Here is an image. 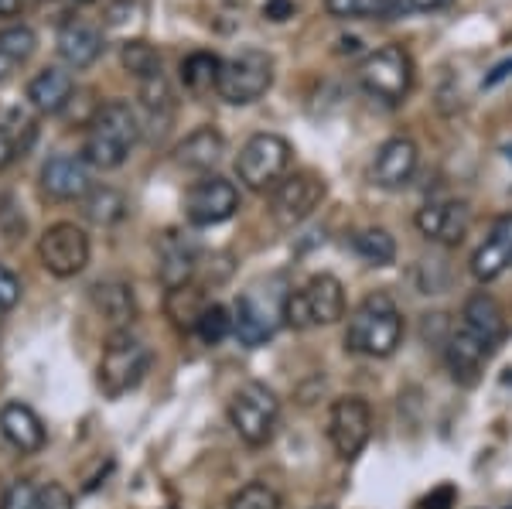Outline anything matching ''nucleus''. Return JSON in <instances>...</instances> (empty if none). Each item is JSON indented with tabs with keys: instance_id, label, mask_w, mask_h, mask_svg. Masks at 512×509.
Wrapping results in <instances>:
<instances>
[{
	"instance_id": "nucleus-4",
	"label": "nucleus",
	"mask_w": 512,
	"mask_h": 509,
	"mask_svg": "<svg viewBox=\"0 0 512 509\" xmlns=\"http://www.w3.org/2000/svg\"><path fill=\"white\" fill-rule=\"evenodd\" d=\"M345 315V287L332 274H315L304 287L284 298V322L291 328L335 325Z\"/></svg>"
},
{
	"instance_id": "nucleus-37",
	"label": "nucleus",
	"mask_w": 512,
	"mask_h": 509,
	"mask_svg": "<svg viewBox=\"0 0 512 509\" xmlns=\"http://www.w3.org/2000/svg\"><path fill=\"white\" fill-rule=\"evenodd\" d=\"M451 0H386V21L414 18V14H431Z\"/></svg>"
},
{
	"instance_id": "nucleus-38",
	"label": "nucleus",
	"mask_w": 512,
	"mask_h": 509,
	"mask_svg": "<svg viewBox=\"0 0 512 509\" xmlns=\"http://www.w3.org/2000/svg\"><path fill=\"white\" fill-rule=\"evenodd\" d=\"M21 301V281L7 267H0V311H11Z\"/></svg>"
},
{
	"instance_id": "nucleus-40",
	"label": "nucleus",
	"mask_w": 512,
	"mask_h": 509,
	"mask_svg": "<svg viewBox=\"0 0 512 509\" xmlns=\"http://www.w3.org/2000/svg\"><path fill=\"white\" fill-rule=\"evenodd\" d=\"M41 509H72V492L59 482H48L41 486Z\"/></svg>"
},
{
	"instance_id": "nucleus-30",
	"label": "nucleus",
	"mask_w": 512,
	"mask_h": 509,
	"mask_svg": "<svg viewBox=\"0 0 512 509\" xmlns=\"http://www.w3.org/2000/svg\"><path fill=\"white\" fill-rule=\"evenodd\" d=\"M352 250L359 253L366 264H373V267H390L393 260H396V240L386 229H359V233L352 236Z\"/></svg>"
},
{
	"instance_id": "nucleus-14",
	"label": "nucleus",
	"mask_w": 512,
	"mask_h": 509,
	"mask_svg": "<svg viewBox=\"0 0 512 509\" xmlns=\"http://www.w3.org/2000/svg\"><path fill=\"white\" fill-rule=\"evenodd\" d=\"M41 188H45V195H52L59 202H82L93 192L89 161L82 154H55L41 168Z\"/></svg>"
},
{
	"instance_id": "nucleus-26",
	"label": "nucleus",
	"mask_w": 512,
	"mask_h": 509,
	"mask_svg": "<svg viewBox=\"0 0 512 509\" xmlns=\"http://www.w3.org/2000/svg\"><path fill=\"white\" fill-rule=\"evenodd\" d=\"M140 106H144L147 123H151L154 134L158 137L168 134V123H171V117H175V93H171L164 72L140 79Z\"/></svg>"
},
{
	"instance_id": "nucleus-41",
	"label": "nucleus",
	"mask_w": 512,
	"mask_h": 509,
	"mask_svg": "<svg viewBox=\"0 0 512 509\" xmlns=\"http://www.w3.org/2000/svg\"><path fill=\"white\" fill-rule=\"evenodd\" d=\"M294 0H267L263 4V18L267 21H287V18H294Z\"/></svg>"
},
{
	"instance_id": "nucleus-29",
	"label": "nucleus",
	"mask_w": 512,
	"mask_h": 509,
	"mask_svg": "<svg viewBox=\"0 0 512 509\" xmlns=\"http://www.w3.org/2000/svg\"><path fill=\"white\" fill-rule=\"evenodd\" d=\"M82 212H86L89 223L113 226L127 216V199H123L117 188H93V192L82 199Z\"/></svg>"
},
{
	"instance_id": "nucleus-15",
	"label": "nucleus",
	"mask_w": 512,
	"mask_h": 509,
	"mask_svg": "<svg viewBox=\"0 0 512 509\" xmlns=\"http://www.w3.org/2000/svg\"><path fill=\"white\" fill-rule=\"evenodd\" d=\"M420 164V151L410 137H390L383 147L376 151V161H373V182L379 188H403L410 185Z\"/></svg>"
},
{
	"instance_id": "nucleus-3",
	"label": "nucleus",
	"mask_w": 512,
	"mask_h": 509,
	"mask_svg": "<svg viewBox=\"0 0 512 509\" xmlns=\"http://www.w3.org/2000/svg\"><path fill=\"white\" fill-rule=\"evenodd\" d=\"M355 79H359V86L366 89V96H373L376 103L400 106L410 96V89H414L417 69L403 45H383L359 62Z\"/></svg>"
},
{
	"instance_id": "nucleus-32",
	"label": "nucleus",
	"mask_w": 512,
	"mask_h": 509,
	"mask_svg": "<svg viewBox=\"0 0 512 509\" xmlns=\"http://www.w3.org/2000/svg\"><path fill=\"white\" fill-rule=\"evenodd\" d=\"M325 11L338 21H386V0H325Z\"/></svg>"
},
{
	"instance_id": "nucleus-31",
	"label": "nucleus",
	"mask_w": 512,
	"mask_h": 509,
	"mask_svg": "<svg viewBox=\"0 0 512 509\" xmlns=\"http://www.w3.org/2000/svg\"><path fill=\"white\" fill-rule=\"evenodd\" d=\"M120 65L140 82V79L158 76V72H161V52L151 45V41H144V38L123 41V48H120Z\"/></svg>"
},
{
	"instance_id": "nucleus-6",
	"label": "nucleus",
	"mask_w": 512,
	"mask_h": 509,
	"mask_svg": "<svg viewBox=\"0 0 512 509\" xmlns=\"http://www.w3.org/2000/svg\"><path fill=\"white\" fill-rule=\"evenodd\" d=\"M229 421H233L236 434L250 448L270 445L280 424V404H277L274 390L256 380L243 383V387L233 393V400H229Z\"/></svg>"
},
{
	"instance_id": "nucleus-34",
	"label": "nucleus",
	"mask_w": 512,
	"mask_h": 509,
	"mask_svg": "<svg viewBox=\"0 0 512 509\" xmlns=\"http://www.w3.org/2000/svg\"><path fill=\"white\" fill-rule=\"evenodd\" d=\"M195 332H198V339H202V342L219 346L222 339H229V335H233V315H229L222 305H205L202 318H198V325H195Z\"/></svg>"
},
{
	"instance_id": "nucleus-16",
	"label": "nucleus",
	"mask_w": 512,
	"mask_h": 509,
	"mask_svg": "<svg viewBox=\"0 0 512 509\" xmlns=\"http://www.w3.org/2000/svg\"><path fill=\"white\" fill-rule=\"evenodd\" d=\"M509 267H512V212L495 219L489 236H485V243L475 250L472 277L482 284H489V281H495V277L506 274Z\"/></svg>"
},
{
	"instance_id": "nucleus-46",
	"label": "nucleus",
	"mask_w": 512,
	"mask_h": 509,
	"mask_svg": "<svg viewBox=\"0 0 512 509\" xmlns=\"http://www.w3.org/2000/svg\"><path fill=\"white\" fill-rule=\"evenodd\" d=\"M502 383H512V369H506V376H502Z\"/></svg>"
},
{
	"instance_id": "nucleus-11",
	"label": "nucleus",
	"mask_w": 512,
	"mask_h": 509,
	"mask_svg": "<svg viewBox=\"0 0 512 509\" xmlns=\"http://www.w3.org/2000/svg\"><path fill=\"white\" fill-rule=\"evenodd\" d=\"M239 209V192L233 182L219 175H205L185 192V216L192 226H219L233 219Z\"/></svg>"
},
{
	"instance_id": "nucleus-9",
	"label": "nucleus",
	"mask_w": 512,
	"mask_h": 509,
	"mask_svg": "<svg viewBox=\"0 0 512 509\" xmlns=\"http://www.w3.org/2000/svg\"><path fill=\"white\" fill-rule=\"evenodd\" d=\"M38 260L52 277H76L89 267V236L76 223H55L41 233Z\"/></svg>"
},
{
	"instance_id": "nucleus-48",
	"label": "nucleus",
	"mask_w": 512,
	"mask_h": 509,
	"mask_svg": "<svg viewBox=\"0 0 512 509\" xmlns=\"http://www.w3.org/2000/svg\"><path fill=\"white\" fill-rule=\"evenodd\" d=\"M0 315H4V311H0ZM0 332H4V318H0Z\"/></svg>"
},
{
	"instance_id": "nucleus-33",
	"label": "nucleus",
	"mask_w": 512,
	"mask_h": 509,
	"mask_svg": "<svg viewBox=\"0 0 512 509\" xmlns=\"http://www.w3.org/2000/svg\"><path fill=\"white\" fill-rule=\"evenodd\" d=\"M35 48H38V35L28 24H11V28L0 31V52L11 55L18 65L28 62L31 55H35Z\"/></svg>"
},
{
	"instance_id": "nucleus-24",
	"label": "nucleus",
	"mask_w": 512,
	"mask_h": 509,
	"mask_svg": "<svg viewBox=\"0 0 512 509\" xmlns=\"http://www.w3.org/2000/svg\"><path fill=\"white\" fill-rule=\"evenodd\" d=\"M222 154H226V141H222L219 130L216 127H198L178 144L175 161L188 171H209L222 161Z\"/></svg>"
},
{
	"instance_id": "nucleus-49",
	"label": "nucleus",
	"mask_w": 512,
	"mask_h": 509,
	"mask_svg": "<svg viewBox=\"0 0 512 509\" xmlns=\"http://www.w3.org/2000/svg\"><path fill=\"white\" fill-rule=\"evenodd\" d=\"M321 509H328V506H321Z\"/></svg>"
},
{
	"instance_id": "nucleus-21",
	"label": "nucleus",
	"mask_w": 512,
	"mask_h": 509,
	"mask_svg": "<svg viewBox=\"0 0 512 509\" xmlns=\"http://www.w3.org/2000/svg\"><path fill=\"white\" fill-rule=\"evenodd\" d=\"M0 434H4L21 455H38L48 441L41 417L28 404H18V400L0 407Z\"/></svg>"
},
{
	"instance_id": "nucleus-28",
	"label": "nucleus",
	"mask_w": 512,
	"mask_h": 509,
	"mask_svg": "<svg viewBox=\"0 0 512 509\" xmlns=\"http://www.w3.org/2000/svg\"><path fill=\"white\" fill-rule=\"evenodd\" d=\"M219 69H222L219 55H212V52H192L185 62H181V82H185L188 93L202 96V93H209V89H216Z\"/></svg>"
},
{
	"instance_id": "nucleus-42",
	"label": "nucleus",
	"mask_w": 512,
	"mask_h": 509,
	"mask_svg": "<svg viewBox=\"0 0 512 509\" xmlns=\"http://www.w3.org/2000/svg\"><path fill=\"white\" fill-rule=\"evenodd\" d=\"M18 154H21L18 141H14V137L7 134V127H4V123H0V171H4L7 164H11L14 158H18Z\"/></svg>"
},
{
	"instance_id": "nucleus-25",
	"label": "nucleus",
	"mask_w": 512,
	"mask_h": 509,
	"mask_svg": "<svg viewBox=\"0 0 512 509\" xmlns=\"http://www.w3.org/2000/svg\"><path fill=\"white\" fill-rule=\"evenodd\" d=\"M89 298H93V305H96L99 315H103L110 325H117V328L130 325L137 318L134 287L123 284V281H99V284H93Z\"/></svg>"
},
{
	"instance_id": "nucleus-20",
	"label": "nucleus",
	"mask_w": 512,
	"mask_h": 509,
	"mask_svg": "<svg viewBox=\"0 0 512 509\" xmlns=\"http://www.w3.org/2000/svg\"><path fill=\"white\" fill-rule=\"evenodd\" d=\"M492 346H485L482 339H478L475 332H468L465 325L451 328L448 339H444V356H448V366L451 373L458 376V380L472 383L478 373H482V366L492 359Z\"/></svg>"
},
{
	"instance_id": "nucleus-27",
	"label": "nucleus",
	"mask_w": 512,
	"mask_h": 509,
	"mask_svg": "<svg viewBox=\"0 0 512 509\" xmlns=\"http://www.w3.org/2000/svg\"><path fill=\"white\" fill-rule=\"evenodd\" d=\"M205 305H209V301H205V294L198 291V287L185 284V287H171L168 301H164V311H168V318L178 328H185V332H195V325H198V318H202Z\"/></svg>"
},
{
	"instance_id": "nucleus-18",
	"label": "nucleus",
	"mask_w": 512,
	"mask_h": 509,
	"mask_svg": "<svg viewBox=\"0 0 512 509\" xmlns=\"http://www.w3.org/2000/svg\"><path fill=\"white\" fill-rule=\"evenodd\" d=\"M277 318H284V311H274L267 301H260L256 294H243L233 308V335L243 346H263L267 339H274Z\"/></svg>"
},
{
	"instance_id": "nucleus-39",
	"label": "nucleus",
	"mask_w": 512,
	"mask_h": 509,
	"mask_svg": "<svg viewBox=\"0 0 512 509\" xmlns=\"http://www.w3.org/2000/svg\"><path fill=\"white\" fill-rule=\"evenodd\" d=\"M454 503H458V489H454L451 482H444V486L431 489L420 499V509H454Z\"/></svg>"
},
{
	"instance_id": "nucleus-23",
	"label": "nucleus",
	"mask_w": 512,
	"mask_h": 509,
	"mask_svg": "<svg viewBox=\"0 0 512 509\" xmlns=\"http://www.w3.org/2000/svg\"><path fill=\"white\" fill-rule=\"evenodd\" d=\"M72 93H76V79L72 72L59 69V65H48L41 69L35 79L28 82V103L35 106L38 113L52 117V113H62L69 106Z\"/></svg>"
},
{
	"instance_id": "nucleus-2",
	"label": "nucleus",
	"mask_w": 512,
	"mask_h": 509,
	"mask_svg": "<svg viewBox=\"0 0 512 509\" xmlns=\"http://www.w3.org/2000/svg\"><path fill=\"white\" fill-rule=\"evenodd\" d=\"M403 342V315L393 305L390 294H369L359 308L352 311L349 328H345V346L359 356L386 359L393 356Z\"/></svg>"
},
{
	"instance_id": "nucleus-43",
	"label": "nucleus",
	"mask_w": 512,
	"mask_h": 509,
	"mask_svg": "<svg viewBox=\"0 0 512 509\" xmlns=\"http://www.w3.org/2000/svg\"><path fill=\"white\" fill-rule=\"evenodd\" d=\"M509 76H512V59H502L499 65H492V69H489V76L482 79V86L485 89H495L499 82H506Z\"/></svg>"
},
{
	"instance_id": "nucleus-44",
	"label": "nucleus",
	"mask_w": 512,
	"mask_h": 509,
	"mask_svg": "<svg viewBox=\"0 0 512 509\" xmlns=\"http://www.w3.org/2000/svg\"><path fill=\"white\" fill-rule=\"evenodd\" d=\"M18 69H21V65L14 62L11 55H4V52H0V82H7V79L14 76V72H18Z\"/></svg>"
},
{
	"instance_id": "nucleus-13",
	"label": "nucleus",
	"mask_w": 512,
	"mask_h": 509,
	"mask_svg": "<svg viewBox=\"0 0 512 509\" xmlns=\"http://www.w3.org/2000/svg\"><path fill=\"white\" fill-rule=\"evenodd\" d=\"M414 223L420 236H427L431 243L441 246H458L465 240L468 226H472V209L461 199H444V202H427L424 209H417Z\"/></svg>"
},
{
	"instance_id": "nucleus-5",
	"label": "nucleus",
	"mask_w": 512,
	"mask_h": 509,
	"mask_svg": "<svg viewBox=\"0 0 512 509\" xmlns=\"http://www.w3.org/2000/svg\"><path fill=\"white\" fill-rule=\"evenodd\" d=\"M147 369H151V349L120 328V332H113L110 342H106L103 359H99L96 383L106 397L117 400V397H123V393L140 387V380L147 376Z\"/></svg>"
},
{
	"instance_id": "nucleus-7",
	"label": "nucleus",
	"mask_w": 512,
	"mask_h": 509,
	"mask_svg": "<svg viewBox=\"0 0 512 509\" xmlns=\"http://www.w3.org/2000/svg\"><path fill=\"white\" fill-rule=\"evenodd\" d=\"M274 86V59L260 48H243V52L222 59L216 93L233 106H250L267 89Z\"/></svg>"
},
{
	"instance_id": "nucleus-17",
	"label": "nucleus",
	"mask_w": 512,
	"mask_h": 509,
	"mask_svg": "<svg viewBox=\"0 0 512 509\" xmlns=\"http://www.w3.org/2000/svg\"><path fill=\"white\" fill-rule=\"evenodd\" d=\"M195 267H198V243L192 236L178 233V229H168L158 243V274L164 287L168 291L171 287H185L192 281Z\"/></svg>"
},
{
	"instance_id": "nucleus-1",
	"label": "nucleus",
	"mask_w": 512,
	"mask_h": 509,
	"mask_svg": "<svg viewBox=\"0 0 512 509\" xmlns=\"http://www.w3.org/2000/svg\"><path fill=\"white\" fill-rule=\"evenodd\" d=\"M137 141H140V117L134 106L123 100L103 103L96 110V117L89 120L82 158L89 161V168L113 171L130 158Z\"/></svg>"
},
{
	"instance_id": "nucleus-45",
	"label": "nucleus",
	"mask_w": 512,
	"mask_h": 509,
	"mask_svg": "<svg viewBox=\"0 0 512 509\" xmlns=\"http://www.w3.org/2000/svg\"><path fill=\"white\" fill-rule=\"evenodd\" d=\"M21 14V0H0V18H14Z\"/></svg>"
},
{
	"instance_id": "nucleus-8",
	"label": "nucleus",
	"mask_w": 512,
	"mask_h": 509,
	"mask_svg": "<svg viewBox=\"0 0 512 509\" xmlns=\"http://www.w3.org/2000/svg\"><path fill=\"white\" fill-rule=\"evenodd\" d=\"M291 158V144L280 134H253L236 154V175L250 192H267V188H277L287 178Z\"/></svg>"
},
{
	"instance_id": "nucleus-35",
	"label": "nucleus",
	"mask_w": 512,
	"mask_h": 509,
	"mask_svg": "<svg viewBox=\"0 0 512 509\" xmlns=\"http://www.w3.org/2000/svg\"><path fill=\"white\" fill-rule=\"evenodd\" d=\"M229 509H280V496L267 482H250L229 499Z\"/></svg>"
},
{
	"instance_id": "nucleus-10",
	"label": "nucleus",
	"mask_w": 512,
	"mask_h": 509,
	"mask_svg": "<svg viewBox=\"0 0 512 509\" xmlns=\"http://www.w3.org/2000/svg\"><path fill=\"white\" fill-rule=\"evenodd\" d=\"M373 434V410L362 397H338L328 414V441L338 451V458H355L369 445Z\"/></svg>"
},
{
	"instance_id": "nucleus-36",
	"label": "nucleus",
	"mask_w": 512,
	"mask_h": 509,
	"mask_svg": "<svg viewBox=\"0 0 512 509\" xmlns=\"http://www.w3.org/2000/svg\"><path fill=\"white\" fill-rule=\"evenodd\" d=\"M0 509H41V486L28 479L11 482L0 496Z\"/></svg>"
},
{
	"instance_id": "nucleus-47",
	"label": "nucleus",
	"mask_w": 512,
	"mask_h": 509,
	"mask_svg": "<svg viewBox=\"0 0 512 509\" xmlns=\"http://www.w3.org/2000/svg\"><path fill=\"white\" fill-rule=\"evenodd\" d=\"M72 4H96V0H72Z\"/></svg>"
},
{
	"instance_id": "nucleus-19",
	"label": "nucleus",
	"mask_w": 512,
	"mask_h": 509,
	"mask_svg": "<svg viewBox=\"0 0 512 509\" xmlns=\"http://www.w3.org/2000/svg\"><path fill=\"white\" fill-rule=\"evenodd\" d=\"M55 52L69 69H89L103 55V31L86 21H65L55 35Z\"/></svg>"
},
{
	"instance_id": "nucleus-22",
	"label": "nucleus",
	"mask_w": 512,
	"mask_h": 509,
	"mask_svg": "<svg viewBox=\"0 0 512 509\" xmlns=\"http://www.w3.org/2000/svg\"><path fill=\"white\" fill-rule=\"evenodd\" d=\"M461 325L468 328V332H475L478 339L485 342V346L499 349L502 339H506L509 325H506V311H502L499 301L492 298V294H472V298L465 301V308H461Z\"/></svg>"
},
{
	"instance_id": "nucleus-12",
	"label": "nucleus",
	"mask_w": 512,
	"mask_h": 509,
	"mask_svg": "<svg viewBox=\"0 0 512 509\" xmlns=\"http://www.w3.org/2000/svg\"><path fill=\"white\" fill-rule=\"evenodd\" d=\"M325 178L315 171H294L274 188V219L280 226H297L325 202Z\"/></svg>"
}]
</instances>
